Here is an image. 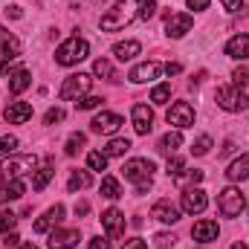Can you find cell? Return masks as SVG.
Listing matches in <instances>:
<instances>
[{
  "label": "cell",
  "mask_w": 249,
  "mask_h": 249,
  "mask_svg": "<svg viewBox=\"0 0 249 249\" xmlns=\"http://www.w3.org/2000/svg\"><path fill=\"white\" fill-rule=\"evenodd\" d=\"M139 9H142V0H116L113 9H107V15H102L99 26L102 32H119L127 23H133L139 18Z\"/></svg>",
  "instance_id": "obj_1"
},
{
  "label": "cell",
  "mask_w": 249,
  "mask_h": 249,
  "mask_svg": "<svg viewBox=\"0 0 249 249\" xmlns=\"http://www.w3.org/2000/svg\"><path fill=\"white\" fill-rule=\"evenodd\" d=\"M124 180L136 183V194H145L151 188V174H154V162L145 160V157H136V160H127L122 165Z\"/></svg>",
  "instance_id": "obj_2"
},
{
  "label": "cell",
  "mask_w": 249,
  "mask_h": 249,
  "mask_svg": "<svg viewBox=\"0 0 249 249\" xmlns=\"http://www.w3.org/2000/svg\"><path fill=\"white\" fill-rule=\"evenodd\" d=\"M87 55H90V44H87L84 38L72 35V38H67L61 47L55 50V64H61V67H75L78 61H84Z\"/></svg>",
  "instance_id": "obj_3"
},
{
  "label": "cell",
  "mask_w": 249,
  "mask_h": 249,
  "mask_svg": "<svg viewBox=\"0 0 249 249\" xmlns=\"http://www.w3.org/2000/svg\"><path fill=\"white\" fill-rule=\"evenodd\" d=\"M35 168H38L35 154H20V157H9L0 165V174H3V180H20L23 174H32Z\"/></svg>",
  "instance_id": "obj_4"
},
{
  "label": "cell",
  "mask_w": 249,
  "mask_h": 249,
  "mask_svg": "<svg viewBox=\"0 0 249 249\" xmlns=\"http://www.w3.org/2000/svg\"><path fill=\"white\" fill-rule=\"evenodd\" d=\"M214 102H217V107H223V110H229V113H241V110H247L249 107V99L244 96V90L235 87V84H229V87H217Z\"/></svg>",
  "instance_id": "obj_5"
},
{
  "label": "cell",
  "mask_w": 249,
  "mask_h": 249,
  "mask_svg": "<svg viewBox=\"0 0 249 249\" xmlns=\"http://www.w3.org/2000/svg\"><path fill=\"white\" fill-rule=\"evenodd\" d=\"M90 84H93V78H90L87 72L67 75V78H64V84H61V90H58V96H61L64 102H78L81 96H87Z\"/></svg>",
  "instance_id": "obj_6"
},
{
  "label": "cell",
  "mask_w": 249,
  "mask_h": 249,
  "mask_svg": "<svg viewBox=\"0 0 249 249\" xmlns=\"http://www.w3.org/2000/svg\"><path fill=\"white\" fill-rule=\"evenodd\" d=\"M217 209H220L223 217H238L244 212V194H241V188H235V186L223 188L220 197H217Z\"/></svg>",
  "instance_id": "obj_7"
},
{
  "label": "cell",
  "mask_w": 249,
  "mask_h": 249,
  "mask_svg": "<svg viewBox=\"0 0 249 249\" xmlns=\"http://www.w3.org/2000/svg\"><path fill=\"white\" fill-rule=\"evenodd\" d=\"M124 124V119L119 113H110V110H102L99 116H93V122H90V130L93 133H105V136H113L119 127Z\"/></svg>",
  "instance_id": "obj_8"
},
{
  "label": "cell",
  "mask_w": 249,
  "mask_h": 249,
  "mask_svg": "<svg viewBox=\"0 0 249 249\" xmlns=\"http://www.w3.org/2000/svg\"><path fill=\"white\" fill-rule=\"evenodd\" d=\"M165 119L168 124H174V127H191L194 124V107L188 105V102H174L171 107H168V113H165Z\"/></svg>",
  "instance_id": "obj_9"
},
{
  "label": "cell",
  "mask_w": 249,
  "mask_h": 249,
  "mask_svg": "<svg viewBox=\"0 0 249 249\" xmlns=\"http://www.w3.org/2000/svg\"><path fill=\"white\" fill-rule=\"evenodd\" d=\"M206 206H209V197H206L203 188L197 186L183 188V212L186 214H200V212H206Z\"/></svg>",
  "instance_id": "obj_10"
},
{
  "label": "cell",
  "mask_w": 249,
  "mask_h": 249,
  "mask_svg": "<svg viewBox=\"0 0 249 249\" xmlns=\"http://www.w3.org/2000/svg\"><path fill=\"white\" fill-rule=\"evenodd\" d=\"M130 122H133V130L139 136H148L151 127H154V110L148 105H133L130 107Z\"/></svg>",
  "instance_id": "obj_11"
},
{
  "label": "cell",
  "mask_w": 249,
  "mask_h": 249,
  "mask_svg": "<svg viewBox=\"0 0 249 249\" xmlns=\"http://www.w3.org/2000/svg\"><path fill=\"white\" fill-rule=\"evenodd\" d=\"M160 72H162V64L160 61H142L127 72V81H133V84H148V81H154Z\"/></svg>",
  "instance_id": "obj_12"
},
{
  "label": "cell",
  "mask_w": 249,
  "mask_h": 249,
  "mask_svg": "<svg viewBox=\"0 0 249 249\" xmlns=\"http://www.w3.org/2000/svg\"><path fill=\"white\" fill-rule=\"evenodd\" d=\"M78 241H81L78 229H55V232H50L47 247L50 249H72V247H78Z\"/></svg>",
  "instance_id": "obj_13"
},
{
  "label": "cell",
  "mask_w": 249,
  "mask_h": 249,
  "mask_svg": "<svg viewBox=\"0 0 249 249\" xmlns=\"http://www.w3.org/2000/svg\"><path fill=\"white\" fill-rule=\"evenodd\" d=\"M3 119L9 124H23L32 119V105L29 102H9L3 110Z\"/></svg>",
  "instance_id": "obj_14"
},
{
  "label": "cell",
  "mask_w": 249,
  "mask_h": 249,
  "mask_svg": "<svg viewBox=\"0 0 249 249\" xmlns=\"http://www.w3.org/2000/svg\"><path fill=\"white\" fill-rule=\"evenodd\" d=\"M217 235H220V226L214 220H197L191 226V238L197 244H212V241H217Z\"/></svg>",
  "instance_id": "obj_15"
},
{
  "label": "cell",
  "mask_w": 249,
  "mask_h": 249,
  "mask_svg": "<svg viewBox=\"0 0 249 249\" xmlns=\"http://www.w3.org/2000/svg\"><path fill=\"white\" fill-rule=\"evenodd\" d=\"M191 26H194V18L186 15V12H180V15H168V20H165V32H168L171 38H183L186 32H191Z\"/></svg>",
  "instance_id": "obj_16"
},
{
  "label": "cell",
  "mask_w": 249,
  "mask_h": 249,
  "mask_svg": "<svg viewBox=\"0 0 249 249\" xmlns=\"http://www.w3.org/2000/svg\"><path fill=\"white\" fill-rule=\"evenodd\" d=\"M64 212H67V209H64V203H55L53 209H47V212H44V217H41V220H35V226H32V229H35L38 235L50 232L53 226H58V223L64 220Z\"/></svg>",
  "instance_id": "obj_17"
},
{
  "label": "cell",
  "mask_w": 249,
  "mask_h": 249,
  "mask_svg": "<svg viewBox=\"0 0 249 249\" xmlns=\"http://www.w3.org/2000/svg\"><path fill=\"white\" fill-rule=\"evenodd\" d=\"M102 226H105L107 238H119L124 232V214L119 209H105L102 212Z\"/></svg>",
  "instance_id": "obj_18"
},
{
  "label": "cell",
  "mask_w": 249,
  "mask_h": 249,
  "mask_svg": "<svg viewBox=\"0 0 249 249\" xmlns=\"http://www.w3.org/2000/svg\"><path fill=\"white\" fill-rule=\"evenodd\" d=\"M151 217H157V220H162V223H177L180 220V209L171 203V200H157L154 203V209H151Z\"/></svg>",
  "instance_id": "obj_19"
},
{
  "label": "cell",
  "mask_w": 249,
  "mask_h": 249,
  "mask_svg": "<svg viewBox=\"0 0 249 249\" xmlns=\"http://www.w3.org/2000/svg\"><path fill=\"white\" fill-rule=\"evenodd\" d=\"M15 58H20V41L0 26V61H15Z\"/></svg>",
  "instance_id": "obj_20"
},
{
  "label": "cell",
  "mask_w": 249,
  "mask_h": 249,
  "mask_svg": "<svg viewBox=\"0 0 249 249\" xmlns=\"http://www.w3.org/2000/svg\"><path fill=\"white\" fill-rule=\"evenodd\" d=\"M226 55L229 58H235V61H247L249 58V35H235V38H229L226 41Z\"/></svg>",
  "instance_id": "obj_21"
},
{
  "label": "cell",
  "mask_w": 249,
  "mask_h": 249,
  "mask_svg": "<svg viewBox=\"0 0 249 249\" xmlns=\"http://www.w3.org/2000/svg\"><path fill=\"white\" fill-rule=\"evenodd\" d=\"M29 84H32V72H29L26 67H18V70H12V72H9V93H12V96L23 93Z\"/></svg>",
  "instance_id": "obj_22"
},
{
  "label": "cell",
  "mask_w": 249,
  "mask_h": 249,
  "mask_svg": "<svg viewBox=\"0 0 249 249\" xmlns=\"http://www.w3.org/2000/svg\"><path fill=\"white\" fill-rule=\"evenodd\" d=\"M226 177H229L232 183H244V180H249V154H241L235 162H229Z\"/></svg>",
  "instance_id": "obj_23"
},
{
  "label": "cell",
  "mask_w": 249,
  "mask_h": 249,
  "mask_svg": "<svg viewBox=\"0 0 249 249\" xmlns=\"http://www.w3.org/2000/svg\"><path fill=\"white\" fill-rule=\"evenodd\" d=\"M53 177H55V165H53V160H44V165L38 171H32V188L35 191H44Z\"/></svg>",
  "instance_id": "obj_24"
},
{
  "label": "cell",
  "mask_w": 249,
  "mask_h": 249,
  "mask_svg": "<svg viewBox=\"0 0 249 249\" xmlns=\"http://www.w3.org/2000/svg\"><path fill=\"white\" fill-rule=\"evenodd\" d=\"M180 145H183V133H180V130H168L165 136H160L157 151H160V154H165V157H171Z\"/></svg>",
  "instance_id": "obj_25"
},
{
  "label": "cell",
  "mask_w": 249,
  "mask_h": 249,
  "mask_svg": "<svg viewBox=\"0 0 249 249\" xmlns=\"http://www.w3.org/2000/svg\"><path fill=\"white\" fill-rule=\"evenodd\" d=\"M139 53H142V44L139 41H119V44H113V55L119 61H133Z\"/></svg>",
  "instance_id": "obj_26"
},
{
  "label": "cell",
  "mask_w": 249,
  "mask_h": 249,
  "mask_svg": "<svg viewBox=\"0 0 249 249\" xmlns=\"http://www.w3.org/2000/svg\"><path fill=\"white\" fill-rule=\"evenodd\" d=\"M26 191V183L23 180H9L0 186V203H9V200H20Z\"/></svg>",
  "instance_id": "obj_27"
},
{
  "label": "cell",
  "mask_w": 249,
  "mask_h": 249,
  "mask_svg": "<svg viewBox=\"0 0 249 249\" xmlns=\"http://www.w3.org/2000/svg\"><path fill=\"white\" fill-rule=\"evenodd\" d=\"M93 75H99V78H107V81H119V75L113 72V67L107 58H96L93 61Z\"/></svg>",
  "instance_id": "obj_28"
},
{
  "label": "cell",
  "mask_w": 249,
  "mask_h": 249,
  "mask_svg": "<svg viewBox=\"0 0 249 249\" xmlns=\"http://www.w3.org/2000/svg\"><path fill=\"white\" fill-rule=\"evenodd\" d=\"M99 191H102V197H107V200H119V197H122V186H119L116 177H105Z\"/></svg>",
  "instance_id": "obj_29"
},
{
  "label": "cell",
  "mask_w": 249,
  "mask_h": 249,
  "mask_svg": "<svg viewBox=\"0 0 249 249\" xmlns=\"http://www.w3.org/2000/svg\"><path fill=\"white\" fill-rule=\"evenodd\" d=\"M130 151V142L127 139H110L107 145H105V157L110 160V157H124Z\"/></svg>",
  "instance_id": "obj_30"
},
{
  "label": "cell",
  "mask_w": 249,
  "mask_h": 249,
  "mask_svg": "<svg viewBox=\"0 0 249 249\" xmlns=\"http://www.w3.org/2000/svg\"><path fill=\"white\" fill-rule=\"evenodd\" d=\"M90 183H93V177H90L87 171H72L70 180H67V188H70V191H81V188H87Z\"/></svg>",
  "instance_id": "obj_31"
},
{
  "label": "cell",
  "mask_w": 249,
  "mask_h": 249,
  "mask_svg": "<svg viewBox=\"0 0 249 249\" xmlns=\"http://www.w3.org/2000/svg\"><path fill=\"white\" fill-rule=\"evenodd\" d=\"M87 168H90V171H105V168H107L105 151H90V154H87Z\"/></svg>",
  "instance_id": "obj_32"
},
{
  "label": "cell",
  "mask_w": 249,
  "mask_h": 249,
  "mask_svg": "<svg viewBox=\"0 0 249 249\" xmlns=\"http://www.w3.org/2000/svg\"><path fill=\"white\" fill-rule=\"evenodd\" d=\"M168 99H171V84H157L151 90V102L154 105H168Z\"/></svg>",
  "instance_id": "obj_33"
},
{
  "label": "cell",
  "mask_w": 249,
  "mask_h": 249,
  "mask_svg": "<svg viewBox=\"0 0 249 249\" xmlns=\"http://www.w3.org/2000/svg\"><path fill=\"white\" fill-rule=\"evenodd\" d=\"M84 142H87V136H84V133H72V136L67 139V148H64V154H67V157H75V154L84 148Z\"/></svg>",
  "instance_id": "obj_34"
},
{
  "label": "cell",
  "mask_w": 249,
  "mask_h": 249,
  "mask_svg": "<svg viewBox=\"0 0 249 249\" xmlns=\"http://www.w3.org/2000/svg\"><path fill=\"white\" fill-rule=\"evenodd\" d=\"M209 151H212V136H206V133H203V136H197V139H194V145H191V154H194V157H206Z\"/></svg>",
  "instance_id": "obj_35"
},
{
  "label": "cell",
  "mask_w": 249,
  "mask_h": 249,
  "mask_svg": "<svg viewBox=\"0 0 249 249\" xmlns=\"http://www.w3.org/2000/svg\"><path fill=\"white\" fill-rule=\"evenodd\" d=\"M165 171H168V177L177 183V180L183 177V171H186V160H183V157H174V160H168V168H165Z\"/></svg>",
  "instance_id": "obj_36"
},
{
  "label": "cell",
  "mask_w": 249,
  "mask_h": 249,
  "mask_svg": "<svg viewBox=\"0 0 249 249\" xmlns=\"http://www.w3.org/2000/svg\"><path fill=\"white\" fill-rule=\"evenodd\" d=\"M102 102H105L102 96H90V93H87V96H81V99L75 102V107H78V110H96V107H102Z\"/></svg>",
  "instance_id": "obj_37"
},
{
  "label": "cell",
  "mask_w": 249,
  "mask_h": 249,
  "mask_svg": "<svg viewBox=\"0 0 249 249\" xmlns=\"http://www.w3.org/2000/svg\"><path fill=\"white\" fill-rule=\"evenodd\" d=\"M15 223H18V214L15 212H9V209H3L0 212V232L6 235V232H12L15 229Z\"/></svg>",
  "instance_id": "obj_38"
},
{
  "label": "cell",
  "mask_w": 249,
  "mask_h": 249,
  "mask_svg": "<svg viewBox=\"0 0 249 249\" xmlns=\"http://www.w3.org/2000/svg\"><path fill=\"white\" fill-rule=\"evenodd\" d=\"M18 136H0V157H12L18 151Z\"/></svg>",
  "instance_id": "obj_39"
},
{
  "label": "cell",
  "mask_w": 249,
  "mask_h": 249,
  "mask_svg": "<svg viewBox=\"0 0 249 249\" xmlns=\"http://www.w3.org/2000/svg\"><path fill=\"white\" fill-rule=\"evenodd\" d=\"M232 84H235V87H241V90L249 87V67H238V70L232 72Z\"/></svg>",
  "instance_id": "obj_40"
},
{
  "label": "cell",
  "mask_w": 249,
  "mask_h": 249,
  "mask_svg": "<svg viewBox=\"0 0 249 249\" xmlns=\"http://www.w3.org/2000/svg\"><path fill=\"white\" fill-rule=\"evenodd\" d=\"M58 122H64V110L61 107H50L47 116H44V124H58Z\"/></svg>",
  "instance_id": "obj_41"
},
{
  "label": "cell",
  "mask_w": 249,
  "mask_h": 249,
  "mask_svg": "<svg viewBox=\"0 0 249 249\" xmlns=\"http://www.w3.org/2000/svg\"><path fill=\"white\" fill-rule=\"evenodd\" d=\"M154 12H157V0H142L139 18H142V20H148V18H154Z\"/></svg>",
  "instance_id": "obj_42"
},
{
  "label": "cell",
  "mask_w": 249,
  "mask_h": 249,
  "mask_svg": "<svg viewBox=\"0 0 249 249\" xmlns=\"http://www.w3.org/2000/svg\"><path fill=\"white\" fill-rule=\"evenodd\" d=\"M154 241H157V249H168V247H174V241H177V238H174V235H168V232H160Z\"/></svg>",
  "instance_id": "obj_43"
},
{
  "label": "cell",
  "mask_w": 249,
  "mask_h": 249,
  "mask_svg": "<svg viewBox=\"0 0 249 249\" xmlns=\"http://www.w3.org/2000/svg\"><path fill=\"white\" fill-rule=\"evenodd\" d=\"M220 3H223L226 12H241L244 9V0H220Z\"/></svg>",
  "instance_id": "obj_44"
},
{
  "label": "cell",
  "mask_w": 249,
  "mask_h": 249,
  "mask_svg": "<svg viewBox=\"0 0 249 249\" xmlns=\"http://www.w3.org/2000/svg\"><path fill=\"white\" fill-rule=\"evenodd\" d=\"M3 247L9 249H15V247H20V238H18V235H15V232H6V238H3Z\"/></svg>",
  "instance_id": "obj_45"
},
{
  "label": "cell",
  "mask_w": 249,
  "mask_h": 249,
  "mask_svg": "<svg viewBox=\"0 0 249 249\" xmlns=\"http://www.w3.org/2000/svg\"><path fill=\"white\" fill-rule=\"evenodd\" d=\"M122 249H148V244H145L142 238H130V241H124Z\"/></svg>",
  "instance_id": "obj_46"
},
{
  "label": "cell",
  "mask_w": 249,
  "mask_h": 249,
  "mask_svg": "<svg viewBox=\"0 0 249 249\" xmlns=\"http://www.w3.org/2000/svg\"><path fill=\"white\" fill-rule=\"evenodd\" d=\"M188 9H194V12H203V9H209V3L212 0H186Z\"/></svg>",
  "instance_id": "obj_47"
},
{
  "label": "cell",
  "mask_w": 249,
  "mask_h": 249,
  "mask_svg": "<svg viewBox=\"0 0 249 249\" xmlns=\"http://www.w3.org/2000/svg\"><path fill=\"white\" fill-rule=\"evenodd\" d=\"M90 249H110V241L107 238H93L90 241Z\"/></svg>",
  "instance_id": "obj_48"
},
{
  "label": "cell",
  "mask_w": 249,
  "mask_h": 249,
  "mask_svg": "<svg viewBox=\"0 0 249 249\" xmlns=\"http://www.w3.org/2000/svg\"><path fill=\"white\" fill-rule=\"evenodd\" d=\"M3 12H6L9 18H23V12H20V6H6Z\"/></svg>",
  "instance_id": "obj_49"
},
{
  "label": "cell",
  "mask_w": 249,
  "mask_h": 249,
  "mask_svg": "<svg viewBox=\"0 0 249 249\" xmlns=\"http://www.w3.org/2000/svg\"><path fill=\"white\" fill-rule=\"evenodd\" d=\"M186 180H188V183H200V180H203V171H197V168H194V171H188Z\"/></svg>",
  "instance_id": "obj_50"
},
{
  "label": "cell",
  "mask_w": 249,
  "mask_h": 249,
  "mask_svg": "<svg viewBox=\"0 0 249 249\" xmlns=\"http://www.w3.org/2000/svg\"><path fill=\"white\" fill-rule=\"evenodd\" d=\"M162 70H165V72H168V75H177V72H180V70H183V67H180V64H165V67H162Z\"/></svg>",
  "instance_id": "obj_51"
},
{
  "label": "cell",
  "mask_w": 249,
  "mask_h": 249,
  "mask_svg": "<svg viewBox=\"0 0 249 249\" xmlns=\"http://www.w3.org/2000/svg\"><path fill=\"white\" fill-rule=\"evenodd\" d=\"M87 212H90V206H87L84 200H81V203H75V214H87Z\"/></svg>",
  "instance_id": "obj_52"
},
{
  "label": "cell",
  "mask_w": 249,
  "mask_h": 249,
  "mask_svg": "<svg viewBox=\"0 0 249 249\" xmlns=\"http://www.w3.org/2000/svg\"><path fill=\"white\" fill-rule=\"evenodd\" d=\"M232 151H235V142H226V145H223V157H226V154H232Z\"/></svg>",
  "instance_id": "obj_53"
},
{
  "label": "cell",
  "mask_w": 249,
  "mask_h": 249,
  "mask_svg": "<svg viewBox=\"0 0 249 249\" xmlns=\"http://www.w3.org/2000/svg\"><path fill=\"white\" fill-rule=\"evenodd\" d=\"M3 72H12V70H9V61H0V75H3Z\"/></svg>",
  "instance_id": "obj_54"
},
{
  "label": "cell",
  "mask_w": 249,
  "mask_h": 249,
  "mask_svg": "<svg viewBox=\"0 0 249 249\" xmlns=\"http://www.w3.org/2000/svg\"><path fill=\"white\" fill-rule=\"evenodd\" d=\"M232 249H249V247L244 244V241H238V244H232Z\"/></svg>",
  "instance_id": "obj_55"
},
{
  "label": "cell",
  "mask_w": 249,
  "mask_h": 249,
  "mask_svg": "<svg viewBox=\"0 0 249 249\" xmlns=\"http://www.w3.org/2000/svg\"><path fill=\"white\" fill-rule=\"evenodd\" d=\"M15 249H38L35 244H20V247H15Z\"/></svg>",
  "instance_id": "obj_56"
},
{
  "label": "cell",
  "mask_w": 249,
  "mask_h": 249,
  "mask_svg": "<svg viewBox=\"0 0 249 249\" xmlns=\"http://www.w3.org/2000/svg\"><path fill=\"white\" fill-rule=\"evenodd\" d=\"M0 186H3V174H0Z\"/></svg>",
  "instance_id": "obj_57"
}]
</instances>
